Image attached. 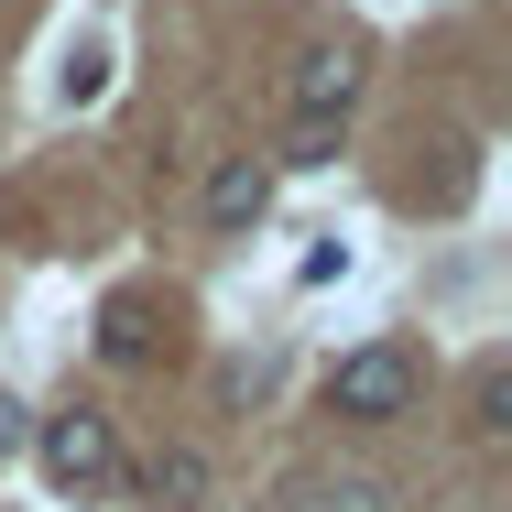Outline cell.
<instances>
[{
	"instance_id": "8992f818",
	"label": "cell",
	"mask_w": 512,
	"mask_h": 512,
	"mask_svg": "<svg viewBox=\"0 0 512 512\" xmlns=\"http://www.w3.org/2000/svg\"><path fill=\"white\" fill-rule=\"evenodd\" d=\"M142 502H153V512H197L207 502V458H197V447H164V458L142 469Z\"/></svg>"
},
{
	"instance_id": "6da1fadb",
	"label": "cell",
	"mask_w": 512,
	"mask_h": 512,
	"mask_svg": "<svg viewBox=\"0 0 512 512\" xmlns=\"http://www.w3.org/2000/svg\"><path fill=\"white\" fill-rule=\"evenodd\" d=\"M414 404H425V360H414L404 338H371V349H349V360L327 371V414H338V425H371V436H382V425H404Z\"/></svg>"
},
{
	"instance_id": "ba28073f",
	"label": "cell",
	"mask_w": 512,
	"mask_h": 512,
	"mask_svg": "<svg viewBox=\"0 0 512 512\" xmlns=\"http://www.w3.org/2000/svg\"><path fill=\"white\" fill-rule=\"evenodd\" d=\"M284 164H338V120H295V142H284Z\"/></svg>"
},
{
	"instance_id": "30bf717a",
	"label": "cell",
	"mask_w": 512,
	"mask_h": 512,
	"mask_svg": "<svg viewBox=\"0 0 512 512\" xmlns=\"http://www.w3.org/2000/svg\"><path fill=\"white\" fill-rule=\"evenodd\" d=\"M109 88V55H66V99H99Z\"/></svg>"
},
{
	"instance_id": "7a4b0ae2",
	"label": "cell",
	"mask_w": 512,
	"mask_h": 512,
	"mask_svg": "<svg viewBox=\"0 0 512 512\" xmlns=\"http://www.w3.org/2000/svg\"><path fill=\"white\" fill-rule=\"evenodd\" d=\"M33 458H44V480L55 491H120L131 480V458H120V425H109L99 404H66L33 425Z\"/></svg>"
},
{
	"instance_id": "277c9868",
	"label": "cell",
	"mask_w": 512,
	"mask_h": 512,
	"mask_svg": "<svg viewBox=\"0 0 512 512\" xmlns=\"http://www.w3.org/2000/svg\"><path fill=\"white\" fill-rule=\"evenodd\" d=\"M262 207H273V153H229L207 175V229H251Z\"/></svg>"
},
{
	"instance_id": "3957f363",
	"label": "cell",
	"mask_w": 512,
	"mask_h": 512,
	"mask_svg": "<svg viewBox=\"0 0 512 512\" xmlns=\"http://www.w3.org/2000/svg\"><path fill=\"white\" fill-rule=\"evenodd\" d=\"M360 99V44H306V66H295V120H349Z\"/></svg>"
},
{
	"instance_id": "8fae6325",
	"label": "cell",
	"mask_w": 512,
	"mask_h": 512,
	"mask_svg": "<svg viewBox=\"0 0 512 512\" xmlns=\"http://www.w3.org/2000/svg\"><path fill=\"white\" fill-rule=\"evenodd\" d=\"M22 436H33V425H22V404H11V393H0V458H11V447H22Z\"/></svg>"
},
{
	"instance_id": "52a82bcc",
	"label": "cell",
	"mask_w": 512,
	"mask_h": 512,
	"mask_svg": "<svg viewBox=\"0 0 512 512\" xmlns=\"http://www.w3.org/2000/svg\"><path fill=\"white\" fill-rule=\"evenodd\" d=\"M512 382H502V360H491V371H480V414H469V425H480V447H502V425H512Z\"/></svg>"
},
{
	"instance_id": "9c48e42d",
	"label": "cell",
	"mask_w": 512,
	"mask_h": 512,
	"mask_svg": "<svg viewBox=\"0 0 512 512\" xmlns=\"http://www.w3.org/2000/svg\"><path fill=\"white\" fill-rule=\"evenodd\" d=\"M327 512H393V491H382V480H338V491H327Z\"/></svg>"
},
{
	"instance_id": "5b68a950",
	"label": "cell",
	"mask_w": 512,
	"mask_h": 512,
	"mask_svg": "<svg viewBox=\"0 0 512 512\" xmlns=\"http://www.w3.org/2000/svg\"><path fill=\"white\" fill-rule=\"evenodd\" d=\"M153 349H164V327H153V306H131V295H120V306L99 316V360H109V371H142Z\"/></svg>"
}]
</instances>
